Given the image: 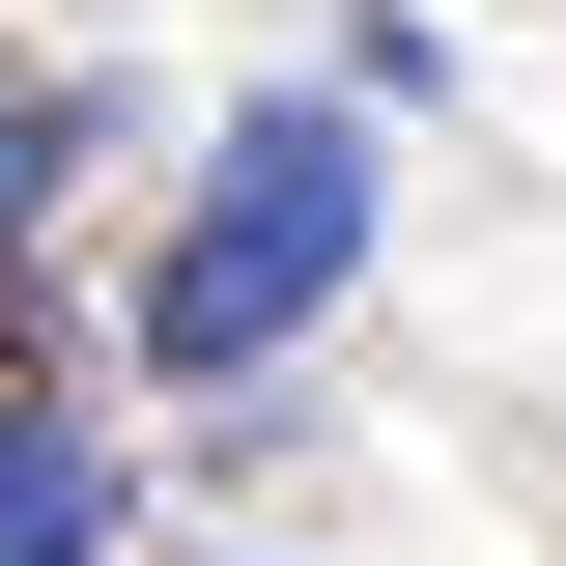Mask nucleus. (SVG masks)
Listing matches in <instances>:
<instances>
[{
    "label": "nucleus",
    "instance_id": "obj_1",
    "mask_svg": "<svg viewBox=\"0 0 566 566\" xmlns=\"http://www.w3.org/2000/svg\"><path fill=\"white\" fill-rule=\"evenodd\" d=\"M340 255H368V114H227L199 255L142 283V340H170V368H283L312 312H340Z\"/></svg>",
    "mask_w": 566,
    "mask_h": 566
},
{
    "label": "nucleus",
    "instance_id": "obj_3",
    "mask_svg": "<svg viewBox=\"0 0 566 566\" xmlns=\"http://www.w3.org/2000/svg\"><path fill=\"white\" fill-rule=\"evenodd\" d=\"M29 199H57V85H0V255H29Z\"/></svg>",
    "mask_w": 566,
    "mask_h": 566
},
{
    "label": "nucleus",
    "instance_id": "obj_2",
    "mask_svg": "<svg viewBox=\"0 0 566 566\" xmlns=\"http://www.w3.org/2000/svg\"><path fill=\"white\" fill-rule=\"evenodd\" d=\"M0 566H114V453L57 397H0Z\"/></svg>",
    "mask_w": 566,
    "mask_h": 566
}]
</instances>
